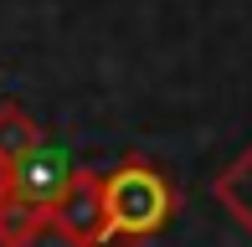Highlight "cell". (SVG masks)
I'll use <instances>...</instances> for the list:
<instances>
[{
    "instance_id": "6",
    "label": "cell",
    "mask_w": 252,
    "mask_h": 247,
    "mask_svg": "<svg viewBox=\"0 0 252 247\" xmlns=\"http://www.w3.org/2000/svg\"><path fill=\"white\" fill-rule=\"evenodd\" d=\"M216 201H221V206H226V211H232V216L252 232V144L237 154L232 170L216 175Z\"/></svg>"
},
{
    "instance_id": "1",
    "label": "cell",
    "mask_w": 252,
    "mask_h": 247,
    "mask_svg": "<svg viewBox=\"0 0 252 247\" xmlns=\"http://www.w3.org/2000/svg\"><path fill=\"white\" fill-rule=\"evenodd\" d=\"M180 206V190L170 185V175L150 160H124L119 170L103 175V211H108V227L113 242L129 237L144 242L155 232H165V221L175 216Z\"/></svg>"
},
{
    "instance_id": "4",
    "label": "cell",
    "mask_w": 252,
    "mask_h": 247,
    "mask_svg": "<svg viewBox=\"0 0 252 247\" xmlns=\"http://www.w3.org/2000/svg\"><path fill=\"white\" fill-rule=\"evenodd\" d=\"M47 232V211L21 201L16 190H0V247H36V237Z\"/></svg>"
},
{
    "instance_id": "7",
    "label": "cell",
    "mask_w": 252,
    "mask_h": 247,
    "mask_svg": "<svg viewBox=\"0 0 252 247\" xmlns=\"http://www.w3.org/2000/svg\"><path fill=\"white\" fill-rule=\"evenodd\" d=\"M5 175H10V170H5V165H0V190H5Z\"/></svg>"
},
{
    "instance_id": "3",
    "label": "cell",
    "mask_w": 252,
    "mask_h": 247,
    "mask_svg": "<svg viewBox=\"0 0 252 247\" xmlns=\"http://www.w3.org/2000/svg\"><path fill=\"white\" fill-rule=\"evenodd\" d=\"M67 175H72V154H67V150H57V144H47V139H41V144H36V150H31L26 160H21V165H10L5 185L16 190L21 201H31V206L52 211V201L62 196Z\"/></svg>"
},
{
    "instance_id": "2",
    "label": "cell",
    "mask_w": 252,
    "mask_h": 247,
    "mask_svg": "<svg viewBox=\"0 0 252 247\" xmlns=\"http://www.w3.org/2000/svg\"><path fill=\"white\" fill-rule=\"evenodd\" d=\"M47 232H57L62 247H113V227L103 211V175L72 165L62 196L47 211Z\"/></svg>"
},
{
    "instance_id": "5",
    "label": "cell",
    "mask_w": 252,
    "mask_h": 247,
    "mask_svg": "<svg viewBox=\"0 0 252 247\" xmlns=\"http://www.w3.org/2000/svg\"><path fill=\"white\" fill-rule=\"evenodd\" d=\"M41 144V124L26 114L21 103H0V165H21Z\"/></svg>"
}]
</instances>
